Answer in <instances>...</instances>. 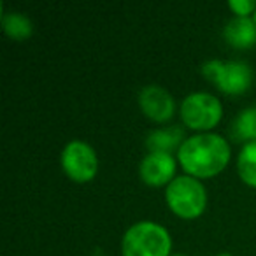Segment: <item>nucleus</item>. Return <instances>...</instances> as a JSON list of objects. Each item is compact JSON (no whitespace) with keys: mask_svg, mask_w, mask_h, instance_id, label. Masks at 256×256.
<instances>
[{"mask_svg":"<svg viewBox=\"0 0 256 256\" xmlns=\"http://www.w3.org/2000/svg\"><path fill=\"white\" fill-rule=\"evenodd\" d=\"M232 158V148L223 136L214 132L195 134L186 137L178 151V164L184 174L196 179H210L226 168Z\"/></svg>","mask_w":256,"mask_h":256,"instance_id":"obj_1","label":"nucleus"},{"mask_svg":"<svg viewBox=\"0 0 256 256\" xmlns=\"http://www.w3.org/2000/svg\"><path fill=\"white\" fill-rule=\"evenodd\" d=\"M172 237L156 221H137L121 238V256H170Z\"/></svg>","mask_w":256,"mask_h":256,"instance_id":"obj_2","label":"nucleus"},{"mask_svg":"<svg viewBox=\"0 0 256 256\" xmlns=\"http://www.w3.org/2000/svg\"><path fill=\"white\" fill-rule=\"evenodd\" d=\"M165 202L181 220H196L207 207V190L200 179L182 174L165 188Z\"/></svg>","mask_w":256,"mask_h":256,"instance_id":"obj_3","label":"nucleus"},{"mask_svg":"<svg viewBox=\"0 0 256 256\" xmlns=\"http://www.w3.org/2000/svg\"><path fill=\"white\" fill-rule=\"evenodd\" d=\"M179 116L186 128L196 134L212 132L223 118V104L218 96L207 92H193L182 98Z\"/></svg>","mask_w":256,"mask_h":256,"instance_id":"obj_4","label":"nucleus"},{"mask_svg":"<svg viewBox=\"0 0 256 256\" xmlns=\"http://www.w3.org/2000/svg\"><path fill=\"white\" fill-rule=\"evenodd\" d=\"M202 76L224 95H244L252 84V68L242 60H209L202 65Z\"/></svg>","mask_w":256,"mask_h":256,"instance_id":"obj_5","label":"nucleus"},{"mask_svg":"<svg viewBox=\"0 0 256 256\" xmlns=\"http://www.w3.org/2000/svg\"><path fill=\"white\" fill-rule=\"evenodd\" d=\"M60 164L65 176L74 182H90L98 174L96 151L84 140H68L60 154Z\"/></svg>","mask_w":256,"mask_h":256,"instance_id":"obj_6","label":"nucleus"},{"mask_svg":"<svg viewBox=\"0 0 256 256\" xmlns=\"http://www.w3.org/2000/svg\"><path fill=\"white\" fill-rule=\"evenodd\" d=\"M137 102L146 118L154 123H167L176 114V100L168 90L160 84H146L139 92Z\"/></svg>","mask_w":256,"mask_h":256,"instance_id":"obj_7","label":"nucleus"},{"mask_svg":"<svg viewBox=\"0 0 256 256\" xmlns=\"http://www.w3.org/2000/svg\"><path fill=\"white\" fill-rule=\"evenodd\" d=\"M178 160L168 153H148L139 164V176L151 188H167L178 176Z\"/></svg>","mask_w":256,"mask_h":256,"instance_id":"obj_8","label":"nucleus"},{"mask_svg":"<svg viewBox=\"0 0 256 256\" xmlns=\"http://www.w3.org/2000/svg\"><path fill=\"white\" fill-rule=\"evenodd\" d=\"M223 37L235 50H251L256 46V25L252 18H232L224 25Z\"/></svg>","mask_w":256,"mask_h":256,"instance_id":"obj_9","label":"nucleus"},{"mask_svg":"<svg viewBox=\"0 0 256 256\" xmlns=\"http://www.w3.org/2000/svg\"><path fill=\"white\" fill-rule=\"evenodd\" d=\"M184 132L181 126H167L151 130L146 137L148 153H168L179 151L181 144L184 142Z\"/></svg>","mask_w":256,"mask_h":256,"instance_id":"obj_10","label":"nucleus"},{"mask_svg":"<svg viewBox=\"0 0 256 256\" xmlns=\"http://www.w3.org/2000/svg\"><path fill=\"white\" fill-rule=\"evenodd\" d=\"M2 30L14 42H23L34 34V23L26 14L18 11L8 12L2 6Z\"/></svg>","mask_w":256,"mask_h":256,"instance_id":"obj_11","label":"nucleus"},{"mask_svg":"<svg viewBox=\"0 0 256 256\" xmlns=\"http://www.w3.org/2000/svg\"><path fill=\"white\" fill-rule=\"evenodd\" d=\"M230 134L237 142L242 144L256 142V106L244 107L234 118L230 126Z\"/></svg>","mask_w":256,"mask_h":256,"instance_id":"obj_12","label":"nucleus"},{"mask_svg":"<svg viewBox=\"0 0 256 256\" xmlns=\"http://www.w3.org/2000/svg\"><path fill=\"white\" fill-rule=\"evenodd\" d=\"M237 174L246 186L256 190V142L244 144L237 156Z\"/></svg>","mask_w":256,"mask_h":256,"instance_id":"obj_13","label":"nucleus"},{"mask_svg":"<svg viewBox=\"0 0 256 256\" xmlns=\"http://www.w3.org/2000/svg\"><path fill=\"white\" fill-rule=\"evenodd\" d=\"M228 9L237 18H252V14L256 11V2L254 0H230Z\"/></svg>","mask_w":256,"mask_h":256,"instance_id":"obj_14","label":"nucleus"},{"mask_svg":"<svg viewBox=\"0 0 256 256\" xmlns=\"http://www.w3.org/2000/svg\"><path fill=\"white\" fill-rule=\"evenodd\" d=\"M216 256H234V254H232V252H218Z\"/></svg>","mask_w":256,"mask_h":256,"instance_id":"obj_15","label":"nucleus"},{"mask_svg":"<svg viewBox=\"0 0 256 256\" xmlns=\"http://www.w3.org/2000/svg\"><path fill=\"white\" fill-rule=\"evenodd\" d=\"M170 256H186V254H182V252H176V254H170Z\"/></svg>","mask_w":256,"mask_h":256,"instance_id":"obj_16","label":"nucleus"},{"mask_svg":"<svg viewBox=\"0 0 256 256\" xmlns=\"http://www.w3.org/2000/svg\"><path fill=\"white\" fill-rule=\"evenodd\" d=\"M252 22H254V25H256V11H254V14H252Z\"/></svg>","mask_w":256,"mask_h":256,"instance_id":"obj_17","label":"nucleus"}]
</instances>
